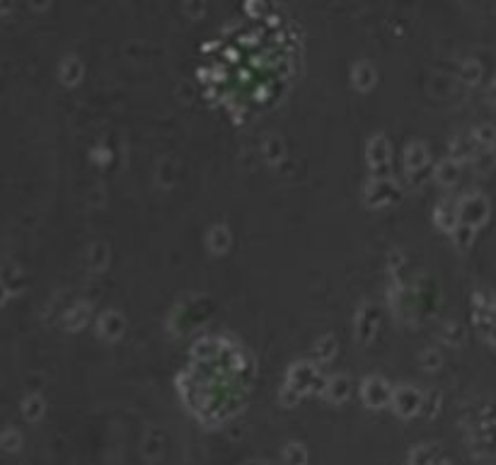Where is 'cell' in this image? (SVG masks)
I'll return each mask as SVG.
<instances>
[{
	"mask_svg": "<svg viewBox=\"0 0 496 465\" xmlns=\"http://www.w3.org/2000/svg\"><path fill=\"white\" fill-rule=\"evenodd\" d=\"M361 395H363V400H366L368 407H383L385 402H390L392 390H390V386L385 378H380V376H370V378L366 381V386H363Z\"/></svg>",
	"mask_w": 496,
	"mask_h": 465,
	"instance_id": "1",
	"label": "cell"
},
{
	"mask_svg": "<svg viewBox=\"0 0 496 465\" xmlns=\"http://www.w3.org/2000/svg\"><path fill=\"white\" fill-rule=\"evenodd\" d=\"M397 199V187L390 177H375L373 182L368 184L366 189V201L370 206H380V204H388V201H395Z\"/></svg>",
	"mask_w": 496,
	"mask_h": 465,
	"instance_id": "2",
	"label": "cell"
},
{
	"mask_svg": "<svg viewBox=\"0 0 496 465\" xmlns=\"http://www.w3.org/2000/svg\"><path fill=\"white\" fill-rule=\"evenodd\" d=\"M390 402L395 405L397 412L405 414V417H410V414H414L419 407H422V397H419V393L414 390L412 386H405V388H402V390L392 393Z\"/></svg>",
	"mask_w": 496,
	"mask_h": 465,
	"instance_id": "3",
	"label": "cell"
},
{
	"mask_svg": "<svg viewBox=\"0 0 496 465\" xmlns=\"http://www.w3.org/2000/svg\"><path fill=\"white\" fill-rule=\"evenodd\" d=\"M100 335L107 337V339H117L119 335L124 332V317L119 313H114V310H107L105 315L100 317Z\"/></svg>",
	"mask_w": 496,
	"mask_h": 465,
	"instance_id": "4",
	"label": "cell"
},
{
	"mask_svg": "<svg viewBox=\"0 0 496 465\" xmlns=\"http://www.w3.org/2000/svg\"><path fill=\"white\" fill-rule=\"evenodd\" d=\"M368 160L375 170L380 167V163H385V165L390 163V146L383 136H375V139L368 144Z\"/></svg>",
	"mask_w": 496,
	"mask_h": 465,
	"instance_id": "5",
	"label": "cell"
},
{
	"mask_svg": "<svg viewBox=\"0 0 496 465\" xmlns=\"http://www.w3.org/2000/svg\"><path fill=\"white\" fill-rule=\"evenodd\" d=\"M348 386H351V383H348L346 376H334V378L329 381V386L325 388V393L332 402H341L348 397Z\"/></svg>",
	"mask_w": 496,
	"mask_h": 465,
	"instance_id": "6",
	"label": "cell"
},
{
	"mask_svg": "<svg viewBox=\"0 0 496 465\" xmlns=\"http://www.w3.org/2000/svg\"><path fill=\"white\" fill-rule=\"evenodd\" d=\"M373 83H375V70L370 68V63H356V68H353V85L358 90H368Z\"/></svg>",
	"mask_w": 496,
	"mask_h": 465,
	"instance_id": "7",
	"label": "cell"
},
{
	"mask_svg": "<svg viewBox=\"0 0 496 465\" xmlns=\"http://www.w3.org/2000/svg\"><path fill=\"white\" fill-rule=\"evenodd\" d=\"M80 75H83V63L78 61L75 56H68L65 61L61 63V78H63V83H78L80 80Z\"/></svg>",
	"mask_w": 496,
	"mask_h": 465,
	"instance_id": "8",
	"label": "cell"
},
{
	"mask_svg": "<svg viewBox=\"0 0 496 465\" xmlns=\"http://www.w3.org/2000/svg\"><path fill=\"white\" fill-rule=\"evenodd\" d=\"M25 414H27V419H39L41 414H44V400L39 395H30L25 400Z\"/></svg>",
	"mask_w": 496,
	"mask_h": 465,
	"instance_id": "9",
	"label": "cell"
},
{
	"mask_svg": "<svg viewBox=\"0 0 496 465\" xmlns=\"http://www.w3.org/2000/svg\"><path fill=\"white\" fill-rule=\"evenodd\" d=\"M228 240H230V233H228L226 228H216V231L209 235V245H211L214 253H223L226 245H228Z\"/></svg>",
	"mask_w": 496,
	"mask_h": 465,
	"instance_id": "10",
	"label": "cell"
},
{
	"mask_svg": "<svg viewBox=\"0 0 496 465\" xmlns=\"http://www.w3.org/2000/svg\"><path fill=\"white\" fill-rule=\"evenodd\" d=\"M283 458H286V465H305L308 461V456H305V451L298 444H291L283 451Z\"/></svg>",
	"mask_w": 496,
	"mask_h": 465,
	"instance_id": "11",
	"label": "cell"
},
{
	"mask_svg": "<svg viewBox=\"0 0 496 465\" xmlns=\"http://www.w3.org/2000/svg\"><path fill=\"white\" fill-rule=\"evenodd\" d=\"M334 347H337L334 339H332V337H325V339H320V342H318V349H315V354H318L320 359H322V357L329 359L332 354H334Z\"/></svg>",
	"mask_w": 496,
	"mask_h": 465,
	"instance_id": "12",
	"label": "cell"
},
{
	"mask_svg": "<svg viewBox=\"0 0 496 465\" xmlns=\"http://www.w3.org/2000/svg\"><path fill=\"white\" fill-rule=\"evenodd\" d=\"M3 300H5V284L0 281V303H3Z\"/></svg>",
	"mask_w": 496,
	"mask_h": 465,
	"instance_id": "13",
	"label": "cell"
}]
</instances>
